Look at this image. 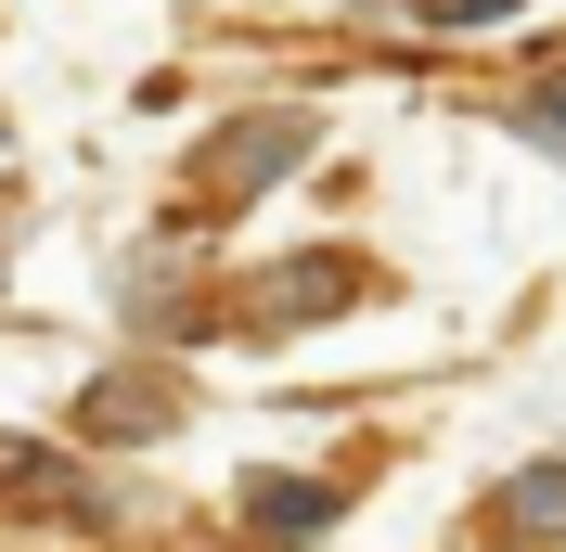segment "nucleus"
Listing matches in <instances>:
<instances>
[{"instance_id": "nucleus-1", "label": "nucleus", "mask_w": 566, "mask_h": 552, "mask_svg": "<svg viewBox=\"0 0 566 552\" xmlns=\"http://www.w3.org/2000/svg\"><path fill=\"white\" fill-rule=\"evenodd\" d=\"M245 514H258V540H322L335 527V488L322 476H245Z\"/></svg>"}, {"instance_id": "nucleus-2", "label": "nucleus", "mask_w": 566, "mask_h": 552, "mask_svg": "<svg viewBox=\"0 0 566 552\" xmlns=\"http://www.w3.org/2000/svg\"><path fill=\"white\" fill-rule=\"evenodd\" d=\"M502 527L515 540H566V463H528V476L502 488Z\"/></svg>"}, {"instance_id": "nucleus-3", "label": "nucleus", "mask_w": 566, "mask_h": 552, "mask_svg": "<svg viewBox=\"0 0 566 552\" xmlns=\"http://www.w3.org/2000/svg\"><path fill=\"white\" fill-rule=\"evenodd\" d=\"M91 424H104V437H168V385H155V399H142V385H104Z\"/></svg>"}, {"instance_id": "nucleus-4", "label": "nucleus", "mask_w": 566, "mask_h": 552, "mask_svg": "<svg viewBox=\"0 0 566 552\" xmlns=\"http://www.w3.org/2000/svg\"><path fill=\"white\" fill-rule=\"evenodd\" d=\"M335 283H348V270H335V257H310V270H283L271 296H283V321H322V296H335Z\"/></svg>"}, {"instance_id": "nucleus-5", "label": "nucleus", "mask_w": 566, "mask_h": 552, "mask_svg": "<svg viewBox=\"0 0 566 552\" xmlns=\"http://www.w3.org/2000/svg\"><path fill=\"white\" fill-rule=\"evenodd\" d=\"M424 13H438V26H502L515 0H424Z\"/></svg>"}, {"instance_id": "nucleus-6", "label": "nucleus", "mask_w": 566, "mask_h": 552, "mask_svg": "<svg viewBox=\"0 0 566 552\" xmlns=\"http://www.w3.org/2000/svg\"><path fill=\"white\" fill-rule=\"evenodd\" d=\"M528 129H541V141H566V77H554V91H528Z\"/></svg>"}]
</instances>
